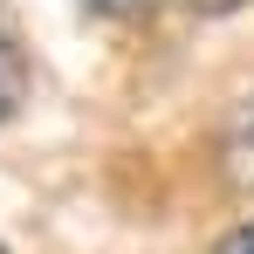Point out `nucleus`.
<instances>
[{"label":"nucleus","instance_id":"nucleus-1","mask_svg":"<svg viewBox=\"0 0 254 254\" xmlns=\"http://www.w3.org/2000/svg\"><path fill=\"white\" fill-rule=\"evenodd\" d=\"M227 179L254 186V103H241V117L227 124Z\"/></svg>","mask_w":254,"mask_h":254},{"label":"nucleus","instance_id":"nucleus-2","mask_svg":"<svg viewBox=\"0 0 254 254\" xmlns=\"http://www.w3.org/2000/svg\"><path fill=\"white\" fill-rule=\"evenodd\" d=\"M21 96H28V55L14 48L7 21H0V117H14V110H21Z\"/></svg>","mask_w":254,"mask_h":254},{"label":"nucleus","instance_id":"nucleus-3","mask_svg":"<svg viewBox=\"0 0 254 254\" xmlns=\"http://www.w3.org/2000/svg\"><path fill=\"white\" fill-rule=\"evenodd\" d=\"M151 0H83V14H103V21H130V14H144Z\"/></svg>","mask_w":254,"mask_h":254},{"label":"nucleus","instance_id":"nucleus-4","mask_svg":"<svg viewBox=\"0 0 254 254\" xmlns=\"http://www.w3.org/2000/svg\"><path fill=\"white\" fill-rule=\"evenodd\" d=\"M213 254H254V220H241L234 234H220V248Z\"/></svg>","mask_w":254,"mask_h":254},{"label":"nucleus","instance_id":"nucleus-5","mask_svg":"<svg viewBox=\"0 0 254 254\" xmlns=\"http://www.w3.org/2000/svg\"><path fill=\"white\" fill-rule=\"evenodd\" d=\"M192 14H234V7H248V0H186Z\"/></svg>","mask_w":254,"mask_h":254},{"label":"nucleus","instance_id":"nucleus-6","mask_svg":"<svg viewBox=\"0 0 254 254\" xmlns=\"http://www.w3.org/2000/svg\"><path fill=\"white\" fill-rule=\"evenodd\" d=\"M0 254H7V248H0Z\"/></svg>","mask_w":254,"mask_h":254}]
</instances>
